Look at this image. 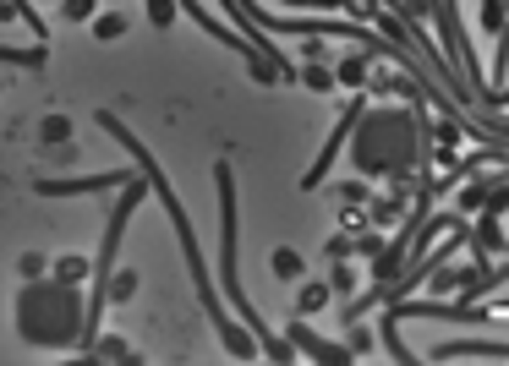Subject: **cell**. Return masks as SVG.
Returning a JSON list of instances; mask_svg holds the SVG:
<instances>
[{"instance_id": "cell-1", "label": "cell", "mask_w": 509, "mask_h": 366, "mask_svg": "<svg viewBox=\"0 0 509 366\" xmlns=\"http://www.w3.org/2000/svg\"><path fill=\"white\" fill-rule=\"evenodd\" d=\"M93 121H99L105 131H110V137L126 148V153H132L137 159V170L153 181V197H159V208H165L170 214V230H176V246H181V257H186V274H192V284H198V301H203V312H208V323H214V339L219 345H225L236 361H258L263 350H258V339H252V328L247 323H236L231 317V307H225V295H219L214 290V274H208V257H203V246H198V230H192V219H186V208H181V197H176V186L165 181V170H159V164H153V153L137 143V131L132 126H126L115 110H93Z\"/></svg>"}, {"instance_id": "cell-2", "label": "cell", "mask_w": 509, "mask_h": 366, "mask_svg": "<svg viewBox=\"0 0 509 366\" xmlns=\"http://www.w3.org/2000/svg\"><path fill=\"white\" fill-rule=\"evenodd\" d=\"M422 115H427V93H411V110L389 105H367L356 131H351V170L367 181H417L422 175Z\"/></svg>"}, {"instance_id": "cell-3", "label": "cell", "mask_w": 509, "mask_h": 366, "mask_svg": "<svg viewBox=\"0 0 509 366\" xmlns=\"http://www.w3.org/2000/svg\"><path fill=\"white\" fill-rule=\"evenodd\" d=\"M82 317H88V295L82 284L39 274L22 279L17 290V339L34 350H77L82 345Z\"/></svg>"}, {"instance_id": "cell-4", "label": "cell", "mask_w": 509, "mask_h": 366, "mask_svg": "<svg viewBox=\"0 0 509 366\" xmlns=\"http://www.w3.org/2000/svg\"><path fill=\"white\" fill-rule=\"evenodd\" d=\"M214 203H219V295L236 307V317L252 328V339H258V350L269 361H296V345L274 334V328L263 323V312L241 295V279H236V246H241V203H236V170L225 159L214 164Z\"/></svg>"}, {"instance_id": "cell-5", "label": "cell", "mask_w": 509, "mask_h": 366, "mask_svg": "<svg viewBox=\"0 0 509 366\" xmlns=\"http://www.w3.org/2000/svg\"><path fill=\"white\" fill-rule=\"evenodd\" d=\"M367 105H372V93H367V88H356V93H351V105H345V115H334L329 143L317 148V159L301 170V191H317V186L329 181V170L340 164V153H345V143H351V131H356V121H362V110H367Z\"/></svg>"}, {"instance_id": "cell-6", "label": "cell", "mask_w": 509, "mask_h": 366, "mask_svg": "<svg viewBox=\"0 0 509 366\" xmlns=\"http://www.w3.org/2000/svg\"><path fill=\"white\" fill-rule=\"evenodd\" d=\"M411 317H427V323H466V328H476V323H488L493 312L488 307H476V301H389L384 307V323H411Z\"/></svg>"}, {"instance_id": "cell-7", "label": "cell", "mask_w": 509, "mask_h": 366, "mask_svg": "<svg viewBox=\"0 0 509 366\" xmlns=\"http://www.w3.org/2000/svg\"><path fill=\"white\" fill-rule=\"evenodd\" d=\"M126 181V170H99V175H39L34 181V191L39 197H99V191H121Z\"/></svg>"}, {"instance_id": "cell-8", "label": "cell", "mask_w": 509, "mask_h": 366, "mask_svg": "<svg viewBox=\"0 0 509 366\" xmlns=\"http://www.w3.org/2000/svg\"><path fill=\"white\" fill-rule=\"evenodd\" d=\"M285 339L296 345V355H307V361H317V366H351L356 355L345 350V339L334 345V339H324V334H312V328L301 323V317H291V328H285Z\"/></svg>"}, {"instance_id": "cell-9", "label": "cell", "mask_w": 509, "mask_h": 366, "mask_svg": "<svg viewBox=\"0 0 509 366\" xmlns=\"http://www.w3.org/2000/svg\"><path fill=\"white\" fill-rule=\"evenodd\" d=\"M509 361V339H443L427 350V361Z\"/></svg>"}, {"instance_id": "cell-10", "label": "cell", "mask_w": 509, "mask_h": 366, "mask_svg": "<svg viewBox=\"0 0 509 366\" xmlns=\"http://www.w3.org/2000/svg\"><path fill=\"white\" fill-rule=\"evenodd\" d=\"M77 361L82 366H143V350H132V345H126L121 334H99V339H93V350H77Z\"/></svg>"}, {"instance_id": "cell-11", "label": "cell", "mask_w": 509, "mask_h": 366, "mask_svg": "<svg viewBox=\"0 0 509 366\" xmlns=\"http://www.w3.org/2000/svg\"><path fill=\"white\" fill-rule=\"evenodd\" d=\"M372 60H384V55H378V50H356V55H340L334 60V82L340 88H367V77H372Z\"/></svg>"}, {"instance_id": "cell-12", "label": "cell", "mask_w": 509, "mask_h": 366, "mask_svg": "<svg viewBox=\"0 0 509 366\" xmlns=\"http://www.w3.org/2000/svg\"><path fill=\"white\" fill-rule=\"evenodd\" d=\"M0 66H12V72H44V66H50V50H44V39L27 44V50L0 44Z\"/></svg>"}, {"instance_id": "cell-13", "label": "cell", "mask_w": 509, "mask_h": 366, "mask_svg": "<svg viewBox=\"0 0 509 366\" xmlns=\"http://www.w3.org/2000/svg\"><path fill=\"white\" fill-rule=\"evenodd\" d=\"M400 214H405V197H400V191L367 197V224H372V230H389V224H400Z\"/></svg>"}, {"instance_id": "cell-14", "label": "cell", "mask_w": 509, "mask_h": 366, "mask_svg": "<svg viewBox=\"0 0 509 366\" xmlns=\"http://www.w3.org/2000/svg\"><path fill=\"white\" fill-rule=\"evenodd\" d=\"M296 82L307 88V93H334L340 82H334V66H324V60H296Z\"/></svg>"}, {"instance_id": "cell-15", "label": "cell", "mask_w": 509, "mask_h": 366, "mask_svg": "<svg viewBox=\"0 0 509 366\" xmlns=\"http://www.w3.org/2000/svg\"><path fill=\"white\" fill-rule=\"evenodd\" d=\"M334 301V284L329 279H301V295H296V317H312Z\"/></svg>"}, {"instance_id": "cell-16", "label": "cell", "mask_w": 509, "mask_h": 366, "mask_svg": "<svg viewBox=\"0 0 509 366\" xmlns=\"http://www.w3.org/2000/svg\"><path fill=\"white\" fill-rule=\"evenodd\" d=\"M269 269H274V279H285V284H301V274H307V262H301V252H296V246H274V257H269Z\"/></svg>"}, {"instance_id": "cell-17", "label": "cell", "mask_w": 509, "mask_h": 366, "mask_svg": "<svg viewBox=\"0 0 509 366\" xmlns=\"http://www.w3.org/2000/svg\"><path fill=\"white\" fill-rule=\"evenodd\" d=\"M126 27H132V17H126V12H99V17L88 22V33H93V39H99V44H115Z\"/></svg>"}, {"instance_id": "cell-18", "label": "cell", "mask_w": 509, "mask_h": 366, "mask_svg": "<svg viewBox=\"0 0 509 366\" xmlns=\"http://www.w3.org/2000/svg\"><path fill=\"white\" fill-rule=\"evenodd\" d=\"M50 274L72 279V284H88V274H93V257H82V252H67V257H55V262H50Z\"/></svg>"}, {"instance_id": "cell-19", "label": "cell", "mask_w": 509, "mask_h": 366, "mask_svg": "<svg viewBox=\"0 0 509 366\" xmlns=\"http://www.w3.org/2000/svg\"><path fill=\"white\" fill-rule=\"evenodd\" d=\"M274 6H301V12H367L372 0H274Z\"/></svg>"}, {"instance_id": "cell-20", "label": "cell", "mask_w": 509, "mask_h": 366, "mask_svg": "<svg viewBox=\"0 0 509 366\" xmlns=\"http://www.w3.org/2000/svg\"><path fill=\"white\" fill-rule=\"evenodd\" d=\"M137 290H143L137 269H115V274H110V307H121V301H132Z\"/></svg>"}, {"instance_id": "cell-21", "label": "cell", "mask_w": 509, "mask_h": 366, "mask_svg": "<svg viewBox=\"0 0 509 366\" xmlns=\"http://www.w3.org/2000/svg\"><path fill=\"white\" fill-rule=\"evenodd\" d=\"M39 143H44V148L72 143V121H67V115H44V121H39Z\"/></svg>"}, {"instance_id": "cell-22", "label": "cell", "mask_w": 509, "mask_h": 366, "mask_svg": "<svg viewBox=\"0 0 509 366\" xmlns=\"http://www.w3.org/2000/svg\"><path fill=\"white\" fill-rule=\"evenodd\" d=\"M367 175H356V181H345L340 186V214H356V208H367Z\"/></svg>"}, {"instance_id": "cell-23", "label": "cell", "mask_w": 509, "mask_h": 366, "mask_svg": "<svg viewBox=\"0 0 509 366\" xmlns=\"http://www.w3.org/2000/svg\"><path fill=\"white\" fill-rule=\"evenodd\" d=\"M378 252H384V230H372V224H362L356 230V241H351V257H378Z\"/></svg>"}, {"instance_id": "cell-24", "label": "cell", "mask_w": 509, "mask_h": 366, "mask_svg": "<svg viewBox=\"0 0 509 366\" xmlns=\"http://www.w3.org/2000/svg\"><path fill=\"white\" fill-rule=\"evenodd\" d=\"M345 350H351L356 361H367L378 350V334H372V328H362V323H351V345H345Z\"/></svg>"}, {"instance_id": "cell-25", "label": "cell", "mask_w": 509, "mask_h": 366, "mask_svg": "<svg viewBox=\"0 0 509 366\" xmlns=\"http://www.w3.org/2000/svg\"><path fill=\"white\" fill-rule=\"evenodd\" d=\"M329 284H334V295H351V290H356V269H351V257H334Z\"/></svg>"}, {"instance_id": "cell-26", "label": "cell", "mask_w": 509, "mask_h": 366, "mask_svg": "<svg viewBox=\"0 0 509 366\" xmlns=\"http://www.w3.org/2000/svg\"><path fill=\"white\" fill-rule=\"evenodd\" d=\"M60 17L67 22H93L99 17V0H60Z\"/></svg>"}, {"instance_id": "cell-27", "label": "cell", "mask_w": 509, "mask_h": 366, "mask_svg": "<svg viewBox=\"0 0 509 366\" xmlns=\"http://www.w3.org/2000/svg\"><path fill=\"white\" fill-rule=\"evenodd\" d=\"M17 274H22V279L50 274V257H44V252H22V257H17Z\"/></svg>"}, {"instance_id": "cell-28", "label": "cell", "mask_w": 509, "mask_h": 366, "mask_svg": "<svg viewBox=\"0 0 509 366\" xmlns=\"http://www.w3.org/2000/svg\"><path fill=\"white\" fill-rule=\"evenodd\" d=\"M176 12H181L176 0H148V22H153V27H170V22H176Z\"/></svg>"}, {"instance_id": "cell-29", "label": "cell", "mask_w": 509, "mask_h": 366, "mask_svg": "<svg viewBox=\"0 0 509 366\" xmlns=\"http://www.w3.org/2000/svg\"><path fill=\"white\" fill-rule=\"evenodd\" d=\"M351 241H356L351 230H340V236H329V246H324V252H329V257H351Z\"/></svg>"}, {"instance_id": "cell-30", "label": "cell", "mask_w": 509, "mask_h": 366, "mask_svg": "<svg viewBox=\"0 0 509 366\" xmlns=\"http://www.w3.org/2000/svg\"><path fill=\"white\" fill-rule=\"evenodd\" d=\"M301 60H324V33H307V44H301Z\"/></svg>"}, {"instance_id": "cell-31", "label": "cell", "mask_w": 509, "mask_h": 366, "mask_svg": "<svg viewBox=\"0 0 509 366\" xmlns=\"http://www.w3.org/2000/svg\"><path fill=\"white\" fill-rule=\"evenodd\" d=\"M0 88H6V77H0Z\"/></svg>"}]
</instances>
